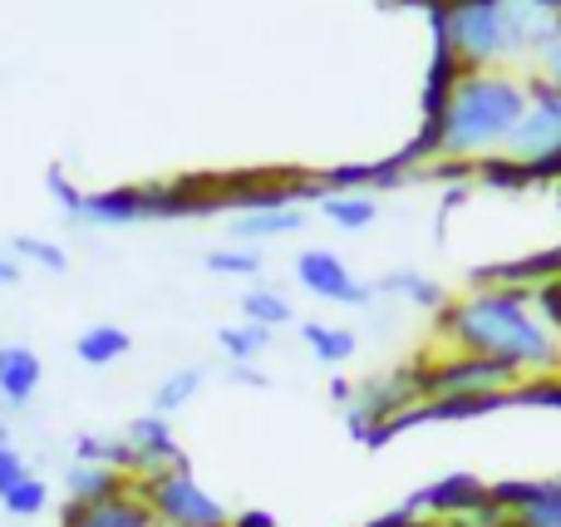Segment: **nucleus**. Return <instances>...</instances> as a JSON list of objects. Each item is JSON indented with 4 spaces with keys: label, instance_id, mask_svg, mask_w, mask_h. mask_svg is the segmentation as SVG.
I'll return each instance as SVG.
<instances>
[{
    "label": "nucleus",
    "instance_id": "f257e3e1",
    "mask_svg": "<svg viewBox=\"0 0 561 527\" xmlns=\"http://www.w3.org/2000/svg\"><path fill=\"white\" fill-rule=\"evenodd\" d=\"M527 99H533V79H517L507 69H463L448 89L444 108L394 158L409 173L419 163H493L513 144L517 124L527 114Z\"/></svg>",
    "mask_w": 561,
    "mask_h": 527
},
{
    "label": "nucleus",
    "instance_id": "f03ea898",
    "mask_svg": "<svg viewBox=\"0 0 561 527\" xmlns=\"http://www.w3.org/2000/svg\"><path fill=\"white\" fill-rule=\"evenodd\" d=\"M438 335L458 355L507 365L517 380H542L561 370V341L527 286H473L463 301H448L438 311Z\"/></svg>",
    "mask_w": 561,
    "mask_h": 527
},
{
    "label": "nucleus",
    "instance_id": "7ed1b4c3",
    "mask_svg": "<svg viewBox=\"0 0 561 527\" xmlns=\"http://www.w3.org/2000/svg\"><path fill=\"white\" fill-rule=\"evenodd\" d=\"M138 493L153 508L158 527H232V513L193 479V463L148 473V479H138Z\"/></svg>",
    "mask_w": 561,
    "mask_h": 527
},
{
    "label": "nucleus",
    "instance_id": "20e7f679",
    "mask_svg": "<svg viewBox=\"0 0 561 527\" xmlns=\"http://www.w3.org/2000/svg\"><path fill=\"white\" fill-rule=\"evenodd\" d=\"M296 282L306 286L316 301H330V306H369L375 301V282H359L330 247H306V252L296 256Z\"/></svg>",
    "mask_w": 561,
    "mask_h": 527
},
{
    "label": "nucleus",
    "instance_id": "39448f33",
    "mask_svg": "<svg viewBox=\"0 0 561 527\" xmlns=\"http://www.w3.org/2000/svg\"><path fill=\"white\" fill-rule=\"evenodd\" d=\"M124 439L128 449H134V479H148V473H163V469H178V463H187L183 444H178L173 424L163 420V414H138V420L124 424Z\"/></svg>",
    "mask_w": 561,
    "mask_h": 527
},
{
    "label": "nucleus",
    "instance_id": "423d86ee",
    "mask_svg": "<svg viewBox=\"0 0 561 527\" xmlns=\"http://www.w3.org/2000/svg\"><path fill=\"white\" fill-rule=\"evenodd\" d=\"M488 499H493V489H488V483H478L473 473H444V479H434L428 489H419L414 499H409V508H414L419 518L454 523V518H463V513L483 508Z\"/></svg>",
    "mask_w": 561,
    "mask_h": 527
},
{
    "label": "nucleus",
    "instance_id": "0eeeda50",
    "mask_svg": "<svg viewBox=\"0 0 561 527\" xmlns=\"http://www.w3.org/2000/svg\"><path fill=\"white\" fill-rule=\"evenodd\" d=\"M493 499L507 508L513 527H561V479L497 483Z\"/></svg>",
    "mask_w": 561,
    "mask_h": 527
},
{
    "label": "nucleus",
    "instance_id": "6e6552de",
    "mask_svg": "<svg viewBox=\"0 0 561 527\" xmlns=\"http://www.w3.org/2000/svg\"><path fill=\"white\" fill-rule=\"evenodd\" d=\"M59 527H158V518L144 503V493L134 489V493H118V499H108V503H94V508L65 499Z\"/></svg>",
    "mask_w": 561,
    "mask_h": 527
},
{
    "label": "nucleus",
    "instance_id": "1a4fd4ad",
    "mask_svg": "<svg viewBox=\"0 0 561 527\" xmlns=\"http://www.w3.org/2000/svg\"><path fill=\"white\" fill-rule=\"evenodd\" d=\"M79 222H89V227H138V222H148L144 183H118V187H94V193H84V213H79Z\"/></svg>",
    "mask_w": 561,
    "mask_h": 527
},
{
    "label": "nucleus",
    "instance_id": "9d476101",
    "mask_svg": "<svg viewBox=\"0 0 561 527\" xmlns=\"http://www.w3.org/2000/svg\"><path fill=\"white\" fill-rule=\"evenodd\" d=\"M45 385V360L30 345H0V400L10 410H25Z\"/></svg>",
    "mask_w": 561,
    "mask_h": 527
},
{
    "label": "nucleus",
    "instance_id": "9b49d317",
    "mask_svg": "<svg viewBox=\"0 0 561 527\" xmlns=\"http://www.w3.org/2000/svg\"><path fill=\"white\" fill-rule=\"evenodd\" d=\"M138 489V479H128V473H118V469H104V463H69L65 469V499L69 503H108V499H118V493H134Z\"/></svg>",
    "mask_w": 561,
    "mask_h": 527
},
{
    "label": "nucleus",
    "instance_id": "f8f14e48",
    "mask_svg": "<svg viewBox=\"0 0 561 527\" xmlns=\"http://www.w3.org/2000/svg\"><path fill=\"white\" fill-rule=\"evenodd\" d=\"M306 227V207H266V213H242L232 217V242L237 247H262L276 242V237H296Z\"/></svg>",
    "mask_w": 561,
    "mask_h": 527
},
{
    "label": "nucleus",
    "instance_id": "ddd939ff",
    "mask_svg": "<svg viewBox=\"0 0 561 527\" xmlns=\"http://www.w3.org/2000/svg\"><path fill=\"white\" fill-rule=\"evenodd\" d=\"M375 296H399V301H409V306H419V311H444L448 306V291L434 282V276H424V272H414V266H399V272H385L375 282Z\"/></svg>",
    "mask_w": 561,
    "mask_h": 527
},
{
    "label": "nucleus",
    "instance_id": "4468645a",
    "mask_svg": "<svg viewBox=\"0 0 561 527\" xmlns=\"http://www.w3.org/2000/svg\"><path fill=\"white\" fill-rule=\"evenodd\" d=\"M128 351H134V335H128L124 325H114V321L89 325V331H79V341H75V355H79L84 365H94V370H104V365L124 360Z\"/></svg>",
    "mask_w": 561,
    "mask_h": 527
},
{
    "label": "nucleus",
    "instance_id": "2eb2a0df",
    "mask_svg": "<svg viewBox=\"0 0 561 527\" xmlns=\"http://www.w3.org/2000/svg\"><path fill=\"white\" fill-rule=\"evenodd\" d=\"M300 341L310 345V355H316L320 365H345L355 360L359 341L350 325H330V321H300Z\"/></svg>",
    "mask_w": 561,
    "mask_h": 527
},
{
    "label": "nucleus",
    "instance_id": "dca6fc26",
    "mask_svg": "<svg viewBox=\"0 0 561 527\" xmlns=\"http://www.w3.org/2000/svg\"><path fill=\"white\" fill-rule=\"evenodd\" d=\"M316 207L325 222L340 227V232H365V227H375V217H379V203L369 193H325Z\"/></svg>",
    "mask_w": 561,
    "mask_h": 527
},
{
    "label": "nucleus",
    "instance_id": "f3484780",
    "mask_svg": "<svg viewBox=\"0 0 561 527\" xmlns=\"http://www.w3.org/2000/svg\"><path fill=\"white\" fill-rule=\"evenodd\" d=\"M75 459L79 463H104V469H118L134 479V449H128L124 434H75Z\"/></svg>",
    "mask_w": 561,
    "mask_h": 527
},
{
    "label": "nucleus",
    "instance_id": "a211bd4d",
    "mask_svg": "<svg viewBox=\"0 0 561 527\" xmlns=\"http://www.w3.org/2000/svg\"><path fill=\"white\" fill-rule=\"evenodd\" d=\"M242 321L262 325V331H280V325L296 321V311H290V301L272 286H252V291L242 296Z\"/></svg>",
    "mask_w": 561,
    "mask_h": 527
},
{
    "label": "nucleus",
    "instance_id": "6ab92c4d",
    "mask_svg": "<svg viewBox=\"0 0 561 527\" xmlns=\"http://www.w3.org/2000/svg\"><path fill=\"white\" fill-rule=\"evenodd\" d=\"M217 345H222V355L232 365H256L266 355V345H272V331H262V325H252V321L222 325V331H217Z\"/></svg>",
    "mask_w": 561,
    "mask_h": 527
},
{
    "label": "nucleus",
    "instance_id": "aec40b11",
    "mask_svg": "<svg viewBox=\"0 0 561 527\" xmlns=\"http://www.w3.org/2000/svg\"><path fill=\"white\" fill-rule=\"evenodd\" d=\"M203 380H207L203 365H183V370H173L153 390V414H163V420H168V414H178L183 404H193V394L203 390Z\"/></svg>",
    "mask_w": 561,
    "mask_h": 527
},
{
    "label": "nucleus",
    "instance_id": "412c9836",
    "mask_svg": "<svg viewBox=\"0 0 561 527\" xmlns=\"http://www.w3.org/2000/svg\"><path fill=\"white\" fill-rule=\"evenodd\" d=\"M10 256H15V262L39 266V272H49V276L69 272V252L59 242H49V237H15V242H10Z\"/></svg>",
    "mask_w": 561,
    "mask_h": 527
},
{
    "label": "nucleus",
    "instance_id": "4be33fe9",
    "mask_svg": "<svg viewBox=\"0 0 561 527\" xmlns=\"http://www.w3.org/2000/svg\"><path fill=\"white\" fill-rule=\"evenodd\" d=\"M203 262L213 276H262V252H256V247L227 242V247H213Z\"/></svg>",
    "mask_w": 561,
    "mask_h": 527
},
{
    "label": "nucleus",
    "instance_id": "5701e85b",
    "mask_svg": "<svg viewBox=\"0 0 561 527\" xmlns=\"http://www.w3.org/2000/svg\"><path fill=\"white\" fill-rule=\"evenodd\" d=\"M0 508H5L10 518H39V513L49 508V483L39 479V473H30L25 483H15V489L0 499Z\"/></svg>",
    "mask_w": 561,
    "mask_h": 527
},
{
    "label": "nucleus",
    "instance_id": "b1692460",
    "mask_svg": "<svg viewBox=\"0 0 561 527\" xmlns=\"http://www.w3.org/2000/svg\"><path fill=\"white\" fill-rule=\"evenodd\" d=\"M45 187H49V197L59 203V213L79 222V213H84V187H75V177L65 173V163H49L45 168Z\"/></svg>",
    "mask_w": 561,
    "mask_h": 527
},
{
    "label": "nucleus",
    "instance_id": "393cba45",
    "mask_svg": "<svg viewBox=\"0 0 561 527\" xmlns=\"http://www.w3.org/2000/svg\"><path fill=\"white\" fill-rule=\"evenodd\" d=\"M533 65H537L533 84H542V89H552V94H561V20L552 25V35L542 39V49L533 55Z\"/></svg>",
    "mask_w": 561,
    "mask_h": 527
},
{
    "label": "nucleus",
    "instance_id": "a878e982",
    "mask_svg": "<svg viewBox=\"0 0 561 527\" xmlns=\"http://www.w3.org/2000/svg\"><path fill=\"white\" fill-rule=\"evenodd\" d=\"M30 479V463H25V454L15 449V439H10V429L0 424V499H5L15 483H25Z\"/></svg>",
    "mask_w": 561,
    "mask_h": 527
},
{
    "label": "nucleus",
    "instance_id": "bb28decb",
    "mask_svg": "<svg viewBox=\"0 0 561 527\" xmlns=\"http://www.w3.org/2000/svg\"><path fill=\"white\" fill-rule=\"evenodd\" d=\"M232 527H280V523L266 508H242V513H232Z\"/></svg>",
    "mask_w": 561,
    "mask_h": 527
},
{
    "label": "nucleus",
    "instance_id": "cd10ccee",
    "mask_svg": "<svg viewBox=\"0 0 561 527\" xmlns=\"http://www.w3.org/2000/svg\"><path fill=\"white\" fill-rule=\"evenodd\" d=\"M232 380L237 385H252V390H266V385H272L262 370H256V365H232Z\"/></svg>",
    "mask_w": 561,
    "mask_h": 527
},
{
    "label": "nucleus",
    "instance_id": "c85d7f7f",
    "mask_svg": "<svg viewBox=\"0 0 561 527\" xmlns=\"http://www.w3.org/2000/svg\"><path fill=\"white\" fill-rule=\"evenodd\" d=\"M20 282V262L10 252H0V291H5V286H15Z\"/></svg>",
    "mask_w": 561,
    "mask_h": 527
},
{
    "label": "nucleus",
    "instance_id": "c756f323",
    "mask_svg": "<svg viewBox=\"0 0 561 527\" xmlns=\"http://www.w3.org/2000/svg\"><path fill=\"white\" fill-rule=\"evenodd\" d=\"M330 400H335L340 410H345V404L355 400V385H350V380H330Z\"/></svg>",
    "mask_w": 561,
    "mask_h": 527
},
{
    "label": "nucleus",
    "instance_id": "7c9ffc66",
    "mask_svg": "<svg viewBox=\"0 0 561 527\" xmlns=\"http://www.w3.org/2000/svg\"><path fill=\"white\" fill-rule=\"evenodd\" d=\"M419 5H428V0H419Z\"/></svg>",
    "mask_w": 561,
    "mask_h": 527
}]
</instances>
